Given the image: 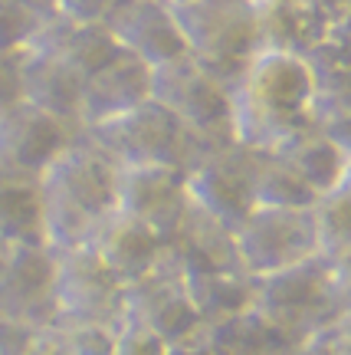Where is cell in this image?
<instances>
[{
    "mask_svg": "<svg viewBox=\"0 0 351 355\" xmlns=\"http://www.w3.org/2000/svg\"><path fill=\"white\" fill-rule=\"evenodd\" d=\"M315 73L305 56L260 50L233 89L237 141L276 152L315 125Z\"/></svg>",
    "mask_w": 351,
    "mask_h": 355,
    "instance_id": "cell-1",
    "label": "cell"
},
{
    "mask_svg": "<svg viewBox=\"0 0 351 355\" xmlns=\"http://www.w3.org/2000/svg\"><path fill=\"white\" fill-rule=\"evenodd\" d=\"M43 234L50 250L86 247L118 211V165L79 132L39 175Z\"/></svg>",
    "mask_w": 351,
    "mask_h": 355,
    "instance_id": "cell-2",
    "label": "cell"
},
{
    "mask_svg": "<svg viewBox=\"0 0 351 355\" xmlns=\"http://www.w3.org/2000/svg\"><path fill=\"white\" fill-rule=\"evenodd\" d=\"M171 10L188 56L233 92L260 53L256 0H181Z\"/></svg>",
    "mask_w": 351,
    "mask_h": 355,
    "instance_id": "cell-3",
    "label": "cell"
},
{
    "mask_svg": "<svg viewBox=\"0 0 351 355\" xmlns=\"http://www.w3.org/2000/svg\"><path fill=\"white\" fill-rule=\"evenodd\" d=\"M253 313L266 319L292 345H302L312 336L332 332L345 319V306L335 290L332 263L318 254L299 266L260 277Z\"/></svg>",
    "mask_w": 351,
    "mask_h": 355,
    "instance_id": "cell-4",
    "label": "cell"
},
{
    "mask_svg": "<svg viewBox=\"0 0 351 355\" xmlns=\"http://www.w3.org/2000/svg\"><path fill=\"white\" fill-rule=\"evenodd\" d=\"M151 99L168 105L188 128L197 145V162L204 155L237 141L233 128V92L220 86L197 60L181 56L174 63L151 69ZM194 162V165H197Z\"/></svg>",
    "mask_w": 351,
    "mask_h": 355,
    "instance_id": "cell-5",
    "label": "cell"
},
{
    "mask_svg": "<svg viewBox=\"0 0 351 355\" xmlns=\"http://www.w3.org/2000/svg\"><path fill=\"white\" fill-rule=\"evenodd\" d=\"M82 135L99 152L109 155L118 168L171 165L188 171L197 162V145L188 135V128L158 99H145L109 122L82 128Z\"/></svg>",
    "mask_w": 351,
    "mask_h": 355,
    "instance_id": "cell-6",
    "label": "cell"
},
{
    "mask_svg": "<svg viewBox=\"0 0 351 355\" xmlns=\"http://www.w3.org/2000/svg\"><path fill=\"white\" fill-rule=\"evenodd\" d=\"M233 241H237V257L243 273H250L256 279L289 270V266H299L322 254L315 207L256 204L250 217L233 230Z\"/></svg>",
    "mask_w": 351,
    "mask_h": 355,
    "instance_id": "cell-7",
    "label": "cell"
},
{
    "mask_svg": "<svg viewBox=\"0 0 351 355\" xmlns=\"http://www.w3.org/2000/svg\"><path fill=\"white\" fill-rule=\"evenodd\" d=\"M53 254H56L53 293H56L60 326L96 322V326L118 329L128 316V286L102 263L92 243L53 250Z\"/></svg>",
    "mask_w": 351,
    "mask_h": 355,
    "instance_id": "cell-8",
    "label": "cell"
},
{
    "mask_svg": "<svg viewBox=\"0 0 351 355\" xmlns=\"http://www.w3.org/2000/svg\"><path fill=\"white\" fill-rule=\"evenodd\" d=\"M253 171H256V148H246L240 141L204 155L197 165L188 168L190 204L213 217L217 224L237 230L256 207Z\"/></svg>",
    "mask_w": 351,
    "mask_h": 355,
    "instance_id": "cell-9",
    "label": "cell"
},
{
    "mask_svg": "<svg viewBox=\"0 0 351 355\" xmlns=\"http://www.w3.org/2000/svg\"><path fill=\"white\" fill-rule=\"evenodd\" d=\"M56 254L46 243H17L0 257V316L17 319L33 332L60 326L56 309Z\"/></svg>",
    "mask_w": 351,
    "mask_h": 355,
    "instance_id": "cell-10",
    "label": "cell"
},
{
    "mask_svg": "<svg viewBox=\"0 0 351 355\" xmlns=\"http://www.w3.org/2000/svg\"><path fill=\"white\" fill-rule=\"evenodd\" d=\"M194 211L188 194V171L171 165L118 168V214L148 224L171 243Z\"/></svg>",
    "mask_w": 351,
    "mask_h": 355,
    "instance_id": "cell-11",
    "label": "cell"
},
{
    "mask_svg": "<svg viewBox=\"0 0 351 355\" xmlns=\"http://www.w3.org/2000/svg\"><path fill=\"white\" fill-rule=\"evenodd\" d=\"M125 322H138L154 336H161L168 345L194 339L204 332V319L190 300L188 279L171 260L158 273H151L148 279L128 286Z\"/></svg>",
    "mask_w": 351,
    "mask_h": 355,
    "instance_id": "cell-12",
    "label": "cell"
},
{
    "mask_svg": "<svg viewBox=\"0 0 351 355\" xmlns=\"http://www.w3.org/2000/svg\"><path fill=\"white\" fill-rule=\"evenodd\" d=\"M79 128L30 102L0 115V162L24 178H39L73 145Z\"/></svg>",
    "mask_w": 351,
    "mask_h": 355,
    "instance_id": "cell-13",
    "label": "cell"
},
{
    "mask_svg": "<svg viewBox=\"0 0 351 355\" xmlns=\"http://www.w3.org/2000/svg\"><path fill=\"white\" fill-rule=\"evenodd\" d=\"M102 24L115 33L122 50L138 56L151 69L188 56L168 0H118Z\"/></svg>",
    "mask_w": 351,
    "mask_h": 355,
    "instance_id": "cell-14",
    "label": "cell"
},
{
    "mask_svg": "<svg viewBox=\"0 0 351 355\" xmlns=\"http://www.w3.org/2000/svg\"><path fill=\"white\" fill-rule=\"evenodd\" d=\"M92 250L125 286L148 279L151 273H158L171 260V243L158 230L135 220V217L118 214V211L92 237Z\"/></svg>",
    "mask_w": 351,
    "mask_h": 355,
    "instance_id": "cell-15",
    "label": "cell"
},
{
    "mask_svg": "<svg viewBox=\"0 0 351 355\" xmlns=\"http://www.w3.org/2000/svg\"><path fill=\"white\" fill-rule=\"evenodd\" d=\"M145 99H151V66L122 50L112 63H105L99 73H92L82 83L79 132L99 125V122H109L115 115L135 109Z\"/></svg>",
    "mask_w": 351,
    "mask_h": 355,
    "instance_id": "cell-16",
    "label": "cell"
},
{
    "mask_svg": "<svg viewBox=\"0 0 351 355\" xmlns=\"http://www.w3.org/2000/svg\"><path fill=\"white\" fill-rule=\"evenodd\" d=\"M260 50H279L305 56L328 37L335 13L318 0H256Z\"/></svg>",
    "mask_w": 351,
    "mask_h": 355,
    "instance_id": "cell-17",
    "label": "cell"
},
{
    "mask_svg": "<svg viewBox=\"0 0 351 355\" xmlns=\"http://www.w3.org/2000/svg\"><path fill=\"white\" fill-rule=\"evenodd\" d=\"M37 50H46L53 56H60L69 69H75L82 79H89L92 73H99L105 63H112L115 56L122 53L118 40L102 20L92 24H79V20H66L60 13H53L50 20L39 30Z\"/></svg>",
    "mask_w": 351,
    "mask_h": 355,
    "instance_id": "cell-18",
    "label": "cell"
},
{
    "mask_svg": "<svg viewBox=\"0 0 351 355\" xmlns=\"http://www.w3.org/2000/svg\"><path fill=\"white\" fill-rule=\"evenodd\" d=\"M82 83L86 79L75 69H69L60 56L37 50V46L24 50V102L63 119L73 128H79Z\"/></svg>",
    "mask_w": 351,
    "mask_h": 355,
    "instance_id": "cell-19",
    "label": "cell"
},
{
    "mask_svg": "<svg viewBox=\"0 0 351 355\" xmlns=\"http://www.w3.org/2000/svg\"><path fill=\"white\" fill-rule=\"evenodd\" d=\"M171 263L188 277L190 273H213V270H243L233 230L217 224L197 207L171 237Z\"/></svg>",
    "mask_w": 351,
    "mask_h": 355,
    "instance_id": "cell-20",
    "label": "cell"
},
{
    "mask_svg": "<svg viewBox=\"0 0 351 355\" xmlns=\"http://www.w3.org/2000/svg\"><path fill=\"white\" fill-rule=\"evenodd\" d=\"M190 300L204 319V329L250 313L256 303V277L243 270H213V273H184Z\"/></svg>",
    "mask_w": 351,
    "mask_h": 355,
    "instance_id": "cell-21",
    "label": "cell"
},
{
    "mask_svg": "<svg viewBox=\"0 0 351 355\" xmlns=\"http://www.w3.org/2000/svg\"><path fill=\"white\" fill-rule=\"evenodd\" d=\"M276 152L286 155V162L302 175V181L318 194V201L332 194V191L341 188L345 181V168H348V148L339 145L335 139H328L325 132L318 128H309L302 132L299 139H292L289 145L276 148Z\"/></svg>",
    "mask_w": 351,
    "mask_h": 355,
    "instance_id": "cell-22",
    "label": "cell"
},
{
    "mask_svg": "<svg viewBox=\"0 0 351 355\" xmlns=\"http://www.w3.org/2000/svg\"><path fill=\"white\" fill-rule=\"evenodd\" d=\"M0 243H46L39 178H17L0 188Z\"/></svg>",
    "mask_w": 351,
    "mask_h": 355,
    "instance_id": "cell-23",
    "label": "cell"
},
{
    "mask_svg": "<svg viewBox=\"0 0 351 355\" xmlns=\"http://www.w3.org/2000/svg\"><path fill=\"white\" fill-rule=\"evenodd\" d=\"M253 191H256V204H269V207H315L318 204V194L302 181V175L289 165L282 152L256 148Z\"/></svg>",
    "mask_w": 351,
    "mask_h": 355,
    "instance_id": "cell-24",
    "label": "cell"
},
{
    "mask_svg": "<svg viewBox=\"0 0 351 355\" xmlns=\"http://www.w3.org/2000/svg\"><path fill=\"white\" fill-rule=\"evenodd\" d=\"M207 339L217 349V355H289L296 349L253 309L237 319L207 326Z\"/></svg>",
    "mask_w": 351,
    "mask_h": 355,
    "instance_id": "cell-25",
    "label": "cell"
},
{
    "mask_svg": "<svg viewBox=\"0 0 351 355\" xmlns=\"http://www.w3.org/2000/svg\"><path fill=\"white\" fill-rule=\"evenodd\" d=\"M315 73V128L351 152V66Z\"/></svg>",
    "mask_w": 351,
    "mask_h": 355,
    "instance_id": "cell-26",
    "label": "cell"
},
{
    "mask_svg": "<svg viewBox=\"0 0 351 355\" xmlns=\"http://www.w3.org/2000/svg\"><path fill=\"white\" fill-rule=\"evenodd\" d=\"M315 220H318V247L322 257H345L351 254V188L341 184L339 191L325 194L315 204Z\"/></svg>",
    "mask_w": 351,
    "mask_h": 355,
    "instance_id": "cell-27",
    "label": "cell"
},
{
    "mask_svg": "<svg viewBox=\"0 0 351 355\" xmlns=\"http://www.w3.org/2000/svg\"><path fill=\"white\" fill-rule=\"evenodd\" d=\"M53 13L33 10L24 0H0V53H24L37 43Z\"/></svg>",
    "mask_w": 351,
    "mask_h": 355,
    "instance_id": "cell-28",
    "label": "cell"
},
{
    "mask_svg": "<svg viewBox=\"0 0 351 355\" xmlns=\"http://www.w3.org/2000/svg\"><path fill=\"white\" fill-rule=\"evenodd\" d=\"M69 355H115V326H96V322H79V326H56Z\"/></svg>",
    "mask_w": 351,
    "mask_h": 355,
    "instance_id": "cell-29",
    "label": "cell"
},
{
    "mask_svg": "<svg viewBox=\"0 0 351 355\" xmlns=\"http://www.w3.org/2000/svg\"><path fill=\"white\" fill-rule=\"evenodd\" d=\"M168 343L138 322H122L118 339H115V355H164Z\"/></svg>",
    "mask_w": 351,
    "mask_h": 355,
    "instance_id": "cell-30",
    "label": "cell"
},
{
    "mask_svg": "<svg viewBox=\"0 0 351 355\" xmlns=\"http://www.w3.org/2000/svg\"><path fill=\"white\" fill-rule=\"evenodd\" d=\"M24 102V53H0V115Z\"/></svg>",
    "mask_w": 351,
    "mask_h": 355,
    "instance_id": "cell-31",
    "label": "cell"
},
{
    "mask_svg": "<svg viewBox=\"0 0 351 355\" xmlns=\"http://www.w3.org/2000/svg\"><path fill=\"white\" fill-rule=\"evenodd\" d=\"M118 0H56V13L66 20H79V24H92V20H105Z\"/></svg>",
    "mask_w": 351,
    "mask_h": 355,
    "instance_id": "cell-32",
    "label": "cell"
},
{
    "mask_svg": "<svg viewBox=\"0 0 351 355\" xmlns=\"http://www.w3.org/2000/svg\"><path fill=\"white\" fill-rule=\"evenodd\" d=\"M37 339V332L17 322V319L0 316V355H26L30 343Z\"/></svg>",
    "mask_w": 351,
    "mask_h": 355,
    "instance_id": "cell-33",
    "label": "cell"
},
{
    "mask_svg": "<svg viewBox=\"0 0 351 355\" xmlns=\"http://www.w3.org/2000/svg\"><path fill=\"white\" fill-rule=\"evenodd\" d=\"M328 260V257H325ZM332 277H335V290H339V300L345 306V316L351 313V254L345 257H332Z\"/></svg>",
    "mask_w": 351,
    "mask_h": 355,
    "instance_id": "cell-34",
    "label": "cell"
},
{
    "mask_svg": "<svg viewBox=\"0 0 351 355\" xmlns=\"http://www.w3.org/2000/svg\"><path fill=\"white\" fill-rule=\"evenodd\" d=\"M26 355H69V352H66L63 339H60V332H56V329H46V332H37V339L30 343Z\"/></svg>",
    "mask_w": 351,
    "mask_h": 355,
    "instance_id": "cell-35",
    "label": "cell"
},
{
    "mask_svg": "<svg viewBox=\"0 0 351 355\" xmlns=\"http://www.w3.org/2000/svg\"><path fill=\"white\" fill-rule=\"evenodd\" d=\"M164 355H217V349L210 345L207 329H204L201 336H194V339H184V343L168 345V352H164Z\"/></svg>",
    "mask_w": 351,
    "mask_h": 355,
    "instance_id": "cell-36",
    "label": "cell"
},
{
    "mask_svg": "<svg viewBox=\"0 0 351 355\" xmlns=\"http://www.w3.org/2000/svg\"><path fill=\"white\" fill-rule=\"evenodd\" d=\"M332 352L335 355H351V313L332 329Z\"/></svg>",
    "mask_w": 351,
    "mask_h": 355,
    "instance_id": "cell-37",
    "label": "cell"
},
{
    "mask_svg": "<svg viewBox=\"0 0 351 355\" xmlns=\"http://www.w3.org/2000/svg\"><path fill=\"white\" fill-rule=\"evenodd\" d=\"M292 355H335L332 352V332H322V336H312L302 345H296Z\"/></svg>",
    "mask_w": 351,
    "mask_h": 355,
    "instance_id": "cell-38",
    "label": "cell"
},
{
    "mask_svg": "<svg viewBox=\"0 0 351 355\" xmlns=\"http://www.w3.org/2000/svg\"><path fill=\"white\" fill-rule=\"evenodd\" d=\"M332 33H335V40H339L341 46L351 53V7H345V10L335 17V24H332Z\"/></svg>",
    "mask_w": 351,
    "mask_h": 355,
    "instance_id": "cell-39",
    "label": "cell"
},
{
    "mask_svg": "<svg viewBox=\"0 0 351 355\" xmlns=\"http://www.w3.org/2000/svg\"><path fill=\"white\" fill-rule=\"evenodd\" d=\"M24 3H30L39 13H56V0H24Z\"/></svg>",
    "mask_w": 351,
    "mask_h": 355,
    "instance_id": "cell-40",
    "label": "cell"
},
{
    "mask_svg": "<svg viewBox=\"0 0 351 355\" xmlns=\"http://www.w3.org/2000/svg\"><path fill=\"white\" fill-rule=\"evenodd\" d=\"M17 178H24V175H17L13 168H7V165H3V162H0V188H3L7 181H17Z\"/></svg>",
    "mask_w": 351,
    "mask_h": 355,
    "instance_id": "cell-41",
    "label": "cell"
},
{
    "mask_svg": "<svg viewBox=\"0 0 351 355\" xmlns=\"http://www.w3.org/2000/svg\"><path fill=\"white\" fill-rule=\"evenodd\" d=\"M345 188H351V155H348V168H345V181H341Z\"/></svg>",
    "mask_w": 351,
    "mask_h": 355,
    "instance_id": "cell-42",
    "label": "cell"
},
{
    "mask_svg": "<svg viewBox=\"0 0 351 355\" xmlns=\"http://www.w3.org/2000/svg\"><path fill=\"white\" fill-rule=\"evenodd\" d=\"M168 3H181V0H168Z\"/></svg>",
    "mask_w": 351,
    "mask_h": 355,
    "instance_id": "cell-43",
    "label": "cell"
}]
</instances>
